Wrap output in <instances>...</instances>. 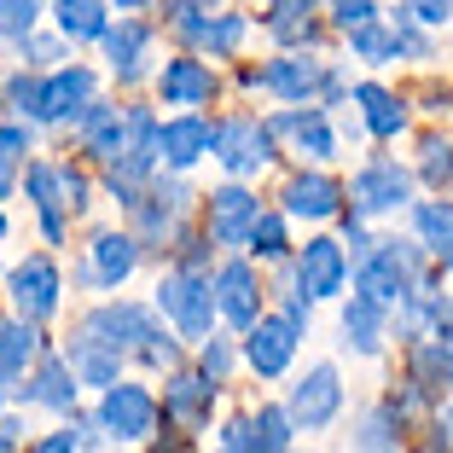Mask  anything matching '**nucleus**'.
Wrapping results in <instances>:
<instances>
[{"mask_svg": "<svg viewBox=\"0 0 453 453\" xmlns=\"http://www.w3.org/2000/svg\"><path fill=\"white\" fill-rule=\"evenodd\" d=\"M35 18H41V0H0V41L35 35Z\"/></svg>", "mask_w": 453, "mask_h": 453, "instance_id": "obj_36", "label": "nucleus"}, {"mask_svg": "<svg viewBox=\"0 0 453 453\" xmlns=\"http://www.w3.org/2000/svg\"><path fill=\"white\" fill-rule=\"evenodd\" d=\"M256 215H262V203H256L250 187H215L210 192V210H203V221H210V244H221V250H239V244H250V226Z\"/></svg>", "mask_w": 453, "mask_h": 453, "instance_id": "obj_10", "label": "nucleus"}, {"mask_svg": "<svg viewBox=\"0 0 453 453\" xmlns=\"http://www.w3.org/2000/svg\"><path fill=\"white\" fill-rule=\"evenodd\" d=\"M99 425H105V436L117 441V448H140V441H151L157 436V425H163V407H157V395H151L146 384H111V389H99Z\"/></svg>", "mask_w": 453, "mask_h": 453, "instance_id": "obj_3", "label": "nucleus"}, {"mask_svg": "<svg viewBox=\"0 0 453 453\" xmlns=\"http://www.w3.org/2000/svg\"><path fill=\"white\" fill-rule=\"evenodd\" d=\"M24 192H29V203L41 210V226H47V239H65V210H70V198H65V163H29L24 169Z\"/></svg>", "mask_w": 453, "mask_h": 453, "instance_id": "obj_21", "label": "nucleus"}, {"mask_svg": "<svg viewBox=\"0 0 453 453\" xmlns=\"http://www.w3.org/2000/svg\"><path fill=\"white\" fill-rule=\"evenodd\" d=\"M244 81H250V88H267V94L285 99V105H314V94H320L326 70H320V58L285 53V58H273L267 70H250Z\"/></svg>", "mask_w": 453, "mask_h": 453, "instance_id": "obj_12", "label": "nucleus"}, {"mask_svg": "<svg viewBox=\"0 0 453 453\" xmlns=\"http://www.w3.org/2000/svg\"><path fill=\"white\" fill-rule=\"evenodd\" d=\"M0 239H6V215H0Z\"/></svg>", "mask_w": 453, "mask_h": 453, "instance_id": "obj_54", "label": "nucleus"}, {"mask_svg": "<svg viewBox=\"0 0 453 453\" xmlns=\"http://www.w3.org/2000/svg\"><path fill=\"white\" fill-rule=\"evenodd\" d=\"M413 244L418 239H384L366 262H355V285L384 308H401L413 291H425V256Z\"/></svg>", "mask_w": 453, "mask_h": 453, "instance_id": "obj_2", "label": "nucleus"}, {"mask_svg": "<svg viewBox=\"0 0 453 453\" xmlns=\"http://www.w3.org/2000/svg\"><path fill=\"white\" fill-rule=\"evenodd\" d=\"M70 372L81 378L88 389H111L122 378V349H111V343H99L94 332H76L70 337Z\"/></svg>", "mask_w": 453, "mask_h": 453, "instance_id": "obj_25", "label": "nucleus"}, {"mask_svg": "<svg viewBox=\"0 0 453 453\" xmlns=\"http://www.w3.org/2000/svg\"><path fill=\"white\" fill-rule=\"evenodd\" d=\"M296 337H303V326H296L291 314H262V320L244 332V366H250L256 378H280L296 355Z\"/></svg>", "mask_w": 453, "mask_h": 453, "instance_id": "obj_7", "label": "nucleus"}, {"mask_svg": "<svg viewBox=\"0 0 453 453\" xmlns=\"http://www.w3.org/2000/svg\"><path fill=\"white\" fill-rule=\"evenodd\" d=\"M105 65L117 81H146L151 76V29L140 24V18H128V24L105 29Z\"/></svg>", "mask_w": 453, "mask_h": 453, "instance_id": "obj_16", "label": "nucleus"}, {"mask_svg": "<svg viewBox=\"0 0 453 453\" xmlns=\"http://www.w3.org/2000/svg\"><path fill=\"white\" fill-rule=\"evenodd\" d=\"M384 337H389V308L378 303V296L355 291L343 303V343L355 349V355H378V349H384Z\"/></svg>", "mask_w": 453, "mask_h": 453, "instance_id": "obj_24", "label": "nucleus"}, {"mask_svg": "<svg viewBox=\"0 0 453 453\" xmlns=\"http://www.w3.org/2000/svg\"><path fill=\"white\" fill-rule=\"evenodd\" d=\"M215 94V70L203 65V58H169V65L157 70V99L174 111H192V105H210Z\"/></svg>", "mask_w": 453, "mask_h": 453, "instance_id": "obj_18", "label": "nucleus"}, {"mask_svg": "<svg viewBox=\"0 0 453 453\" xmlns=\"http://www.w3.org/2000/svg\"><path fill=\"white\" fill-rule=\"evenodd\" d=\"M24 58L35 70H53L65 58V35H24Z\"/></svg>", "mask_w": 453, "mask_h": 453, "instance_id": "obj_41", "label": "nucleus"}, {"mask_svg": "<svg viewBox=\"0 0 453 453\" xmlns=\"http://www.w3.org/2000/svg\"><path fill=\"white\" fill-rule=\"evenodd\" d=\"M24 430H29L24 418H0V453H12L18 441H24Z\"/></svg>", "mask_w": 453, "mask_h": 453, "instance_id": "obj_48", "label": "nucleus"}, {"mask_svg": "<svg viewBox=\"0 0 453 453\" xmlns=\"http://www.w3.org/2000/svg\"><path fill=\"white\" fill-rule=\"evenodd\" d=\"M395 430H401L395 407H372L366 425L355 430V453H395Z\"/></svg>", "mask_w": 453, "mask_h": 453, "instance_id": "obj_33", "label": "nucleus"}, {"mask_svg": "<svg viewBox=\"0 0 453 453\" xmlns=\"http://www.w3.org/2000/svg\"><path fill=\"white\" fill-rule=\"evenodd\" d=\"M117 12H140V6H151V0H111Z\"/></svg>", "mask_w": 453, "mask_h": 453, "instance_id": "obj_50", "label": "nucleus"}, {"mask_svg": "<svg viewBox=\"0 0 453 453\" xmlns=\"http://www.w3.org/2000/svg\"><path fill=\"white\" fill-rule=\"evenodd\" d=\"M6 105H12L18 117H35L41 122V81L24 76V70H18V76H6Z\"/></svg>", "mask_w": 453, "mask_h": 453, "instance_id": "obj_38", "label": "nucleus"}, {"mask_svg": "<svg viewBox=\"0 0 453 453\" xmlns=\"http://www.w3.org/2000/svg\"><path fill=\"white\" fill-rule=\"evenodd\" d=\"M0 407H6V372H0Z\"/></svg>", "mask_w": 453, "mask_h": 453, "instance_id": "obj_52", "label": "nucleus"}, {"mask_svg": "<svg viewBox=\"0 0 453 453\" xmlns=\"http://www.w3.org/2000/svg\"><path fill=\"white\" fill-rule=\"evenodd\" d=\"M29 453H88V448H81L76 425H70V430H53V436H41V441H35Z\"/></svg>", "mask_w": 453, "mask_h": 453, "instance_id": "obj_45", "label": "nucleus"}, {"mask_svg": "<svg viewBox=\"0 0 453 453\" xmlns=\"http://www.w3.org/2000/svg\"><path fill=\"white\" fill-rule=\"evenodd\" d=\"M349 53L360 58V65H389V58H401L407 53V35H401L395 24H360V29H349Z\"/></svg>", "mask_w": 453, "mask_h": 453, "instance_id": "obj_30", "label": "nucleus"}, {"mask_svg": "<svg viewBox=\"0 0 453 453\" xmlns=\"http://www.w3.org/2000/svg\"><path fill=\"white\" fill-rule=\"evenodd\" d=\"M378 18V0H332V24L337 29H360Z\"/></svg>", "mask_w": 453, "mask_h": 453, "instance_id": "obj_43", "label": "nucleus"}, {"mask_svg": "<svg viewBox=\"0 0 453 453\" xmlns=\"http://www.w3.org/2000/svg\"><path fill=\"white\" fill-rule=\"evenodd\" d=\"M280 6H314V0H280Z\"/></svg>", "mask_w": 453, "mask_h": 453, "instance_id": "obj_53", "label": "nucleus"}, {"mask_svg": "<svg viewBox=\"0 0 453 453\" xmlns=\"http://www.w3.org/2000/svg\"><path fill=\"white\" fill-rule=\"evenodd\" d=\"M244 35H250V24H244L239 12H210L192 47H198V53H210V58H233L244 47Z\"/></svg>", "mask_w": 453, "mask_h": 453, "instance_id": "obj_32", "label": "nucleus"}, {"mask_svg": "<svg viewBox=\"0 0 453 453\" xmlns=\"http://www.w3.org/2000/svg\"><path fill=\"white\" fill-rule=\"evenodd\" d=\"M349 198H355V215H360V221L401 215V210H407V198H413V174L401 169L395 157H372V163H360V169H355Z\"/></svg>", "mask_w": 453, "mask_h": 453, "instance_id": "obj_4", "label": "nucleus"}, {"mask_svg": "<svg viewBox=\"0 0 453 453\" xmlns=\"http://www.w3.org/2000/svg\"><path fill=\"white\" fill-rule=\"evenodd\" d=\"M291 418H296V430H326L337 413H343V378H337V366H308L303 378L291 384Z\"/></svg>", "mask_w": 453, "mask_h": 453, "instance_id": "obj_6", "label": "nucleus"}, {"mask_svg": "<svg viewBox=\"0 0 453 453\" xmlns=\"http://www.w3.org/2000/svg\"><path fill=\"white\" fill-rule=\"evenodd\" d=\"M210 407H215V378L210 372H169V389H163V418H169L180 436L210 430Z\"/></svg>", "mask_w": 453, "mask_h": 453, "instance_id": "obj_13", "label": "nucleus"}, {"mask_svg": "<svg viewBox=\"0 0 453 453\" xmlns=\"http://www.w3.org/2000/svg\"><path fill=\"white\" fill-rule=\"evenodd\" d=\"M256 430L273 453H291V436H296V418L291 407H256Z\"/></svg>", "mask_w": 453, "mask_h": 453, "instance_id": "obj_35", "label": "nucleus"}, {"mask_svg": "<svg viewBox=\"0 0 453 453\" xmlns=\"http://www.w3.org/2000/svg\"><path fill=\"white\" fill-rule=\"evenodd\" d=\"M198 372H210L215 384H226V378H233V349H226V337H203Z\"/></svg>", "mask_w": 453, "mask_h": 453, "instance_id": "obj_40", "label": "nucleus"}, {"mask_svg": "<svg viewBox=\"0 0 453 453\" xmlns=\"http://www.w3.org/2000/svg\"><path fill=\"white\" fill-rule=\"evenodd\" d=\"M215 157V122L198 117V111H180V117L163 122V169L187 174L192 163Z\"/></svg>", "mask_w": 453, "mask_h": 453, "instance_id": "obj_14", "label": "nucleus"}, {"mask_svg": "<svg viewBox=\"0 0 453 453\" xmlns=\"http://www.w3.org/2000/svg\"><path fill=\"white\" fill-rule=\"evenodd\" d=\"M24 151H29V134L24 128H0V163H24Z\"/></svg>", "mask_w": 453, "mask_h": 453, "instance_id": "obj_46", "label": "nucleus"}, {"mask_svg": "<svg viewBox=\"0 0 453 453\" xmlns=\"http://www.w3.org/2000/svg\"><path fill=\"white\" fill-rule=\"evenodd\" d=\"M65 198H70V210H81V203H88V174L70 169V163H65Z\"/></svg>", "mask_w": 453, "mask_h": 453, "instance_id": "obj_47", "label": "nucleus"}, {"mask_svg": "<svg viewBox=\"0 0 453 453\" xmlns=\"http://www.w3.org/2000/svg\"><path fill=\"white\" fill-rule=\"evenodd\" d=\"M12 174H18L12 163H0V198H12Z\"/></svg>", "mask_w": 453, "mask_h": 453, "instance_id": "obj_49", "label": "nucleus"}, {"mask_svg": "<svg viewBox=\"0 0 453 453\" xmlns=\"http://www.w3.org/2000/svg\"><path fill=\"white\" fill-rule=\"evenodd\" d=\"M401 6H407V12L418 18V24H430V29L453 18V0H401Z\"/></svg>", "mask_w": 453, "mask_h": 453, "instance_id": "obj_44", "label": "nucleus"}, {"mask_svg": "<svg viewBox=\"0 0 453 453\" xmlns=\"http://www.w3.org/2000/svg\"><path fill=\"white\" fill-rule=\"evenodd\" d=\"M58 267L47 262V256H29V262H18L12 273H6V296H12V308L24 314V320H53L58 314Z\"/></svg>", "mask_w": 453, "mask_h": 453, "instance_id": "obj_9", "label": "nucleus"}, {"mask_svg": "<svg viewBox=\"0 0 453 453\" xmlns=\"http://www.w3.org/2000/svg\"><path fill=\"white\" fill-rule=\"evenodd\" d=\"M296 285H303L314 303L343 296V285H349V250L337 239H308L303 256H296Z\"/></svg>", "mask_w": 453, "mask_h": 453, "instance_id": "obj_11", "label": "nucleus"}, {"mask_svg": "<svg viewBox=\"0 0 453 453\" xmlns=\"http://www.w3.org/2000/svg\"><path fill=\"white\" fill-rule=\"evenodd\" d=\"M413 226H418V244L425 256H436L441 267H453V203L448 198H430L413 210Z\"/></svg>", "mask_w": 453, "mask_h": 453, "instance_id": "obj_27", "label": "nucleus"}, {"mask_svg": "<svg viewBox=\"0 0 453 453\" xmlns=\"http://www.w3.org/2000/svg\"><path fill=\"white\" fill-rule=\"evenodd\" d=\"M88 105H94V70L65 65L41 81V122H76Z\"/></svg>", "mask_w": 453, "mask_h": 453, "instance_id": "obj_15", "label": "nucleus"}, {"mask_svg": "<svg viewBox=\"0 0 453 453\" xmlns=\"http://www.w3.org/2000/svg\"><path fill=\"white\" fill-rule=\"evenodd\" d=\"M215 163H221L233 180H250L273 163V128L256 117H233L215 128Z\"/></svg>", "mask_w": 453, "mask_h": 453, "instance_id": "obj_5", "label": "nucleus"}, {"mask_svg": "<svg viewBox=\"0 0 453 453\" xmlns=\"http://www.w3.org/2000/svg\"><path fill=\"white\" fill-rule=\"evenodd\" d=\"M215 303H221V320L233 332H250L262 320V280H256V267L244 256H226L215 267Z\"/></svg>", "mask_w": 453, "mask_h": 453, "instance_id": "obj_8", "label": "nucleus"}, {"mask_svg": "<svg viewBox=\"0 0 453 453\" xmlns=\"http://www.w3.org/2000/svg\"><path fill=\"white\" fill-rule=\"evenodd\" d=\"M76 384L81 378L70 372V360H58V355H41L35 360V372H29V384H24V401H35V407H47V413H76Z\"/></svg>", "mask_w": 453, "mask_h": 453, "instance_id": "obj_22", "label": "nucleus"}, {"mask_svg": "<svg viewBox=\"0 0 453 453\" xmlns=\"http://www.w3.org/2000/svg\"><path fill=\"white\" fill-rule=\"evenodd\" d=\"M41 360V337H35V320H24V314H6L0 320V372L6 378H24L29 366Z\"/></svg>", "mask_w": 453, "mask_h": 453, "instance_id": "obj_26", "label": "nucleus"}, {"mask_svg": "<svg viewBox=\"0 0 453 453\" xmlns=\"http://www.w3.org/2000/svg\"><path fill=\"white\" fill-rule=\"evenodd\" d=\"M413 384L418 389L453 384V337H418L413 343Z\"/></svg>", "mask_w": 453, "mask_h": 453, "instance_id": "obj_31", "label": "nucleus"}, {"mask_svg": "<svg viewBox=\"0 0 453 453\" xmlns=\"http://www.w3.org/2000/svg\"><path fill=\"white\" fill-rule=\"evenodd\" d=\"M105 6L111 0H53V24L65 41H99L105 35Z\"/></svg>", "mask_w": 453, "mask_h": 453, "instance_id": "obj_29", "label": "nucleus"}, {"mask_svg": "<svg viewBox=\"0 0 453 453\" xmlns=\"http://www.w3.org/2000/svg\"><path fill=\"white\" fill-rule=\"evenodd\" d=\"M285 244H291V233H285V215H256V226H250V244L244 250H256L262 262H280L285 256Z\"/></svg>", "mask_w": 453, "mask_h": 453, "instance_id": "obj_34", "label": "nucleus"}, {"mask_svg": "<svg viewBox=\"0 0 453 453\" xmlns=\"http://www.w3.org/2000/svg\"><path fill=\"white\" fill-rule=\"evenodd\" d=\"M76 134H81V146H88V157H99V163H117L122 157V140H128V111H117V105H88L76 117Z\"/></svg>", "mask_w": 453, "mask_h": 453, "instance_id": "obj_23", "label": "nucleus"}, {"mask_svg": "<svg viewBox=\"0 0 453 453\" xmlns=\"http://www.w3.org/2000/svg\"><path fill=\"white\" fill-rule=\"evenodd\" d=\"M273 134H285L303 157H314V163H326V157H337V128L326 122V111H308V105H291L285 117H273L267 122Z\"/></svg>", "mask_w": 453, "mask_h": 453, "instance_id": "obj_20", "label": "nucleus"}, {"mask_svg": "<svg viewBox=\"0 0 453 453\" xmlns=\"http://www.w3.org/2000/svg\"><path fill=\"white\" fill-rule=\"evenodd\" d=\"M337 210H343V187L332 174H320V169L291 174V187H285V215L291 221H332Z\"/></svg>", "mask_w": 453, "mask_h": 453, "instance_id": "obj_17", "label": "nucleus"}, {"mask_svg": "<svg viewBox=\"0 0 453 453\" xmlns=\"http://www.w3.org/2000/svg\"><path fill=\"white\" fill-rule=\"evenodd\" d=\"M221 453H273V448L262 441V430H256V425L226 418V425H221Z\"/></svg>", "mask_w": 453, "mask_h": 453, "instance_id": "obj_39", "label": "nucleus"}, {"mask_svg": "<svg viewBox=\"0 0 453 453\" xmlns=\"http://www.w3.org/2000/svg\"><path fill=\"white\" fill-rule=\"evenodd\" d=\"M157 308L163 320L174 326L180 337H192V343H203V337L215 332V320H221V303H215V280L210 273H198V267H169L157 280Z\"/></svg>", "mask_w": 453, "mask_h": 453, "instance_id": "obj_1", "label": "nucleus"}, {"mask_svg": "<svg viewBox=\"0 0 453 453\" xmlns=\"http://www.w3.org/2000/svg\"><path fill=\"white\" fill-rule=\"evenodd\" d=\"M355 99H360V117H366V128H372L378 140H395V134L407 128V105H401L389 88H378V81H360Z\"/></svg>", "mask_w": 453, "mask_h": 453, "instance_id": "obj_28", "label": "nucleus"}, {"mask_svg": "<svg viewBox=\"0 0 453 453\" xmlns=\"http://www.w3.org/2000/svg\"><path fill=\"white\" fill-rule=\"evenodd\" d=\"M134 267H140V239L134 233H94V244H88V280L117 291V285H128Z\"/></svg>", "mask_w": 453, "mask_h": 453, "instance_id": "obj_19", "label": "nucleus"}, {"mask_svg": "<svg viewBox=\"0 0 453 453\" xmlns=\"http://www.w3.org/2000/svg\"><path fill=\"white\" fill-rule=\"evenodd\" d=\"M267 29L280 35V47H308V41H314V24H308V6H280Z\"/></svg>", "mask_w": 453, "mask_h": 453, "instance_id": "obj_37", "label": "nucleus"}, {"mask_svg": "<svg viewBox=\"0 0 453 453\" xmlns=\"http://www.w3.org/2000/svg\"><path fill=\"white\" fill-rule=\"evenodd\" d=\"M425 180L430 187H453V146H441V140L425 146Z\"/></svg>", "mask_w": 453, "mask_h": 453, "instance_id": "obj_42", "label": "nucleus"}, {"mask_svg": "<svg viewBox=\"0 0 453 453\" xmlns=\"http://www.w3.org/2000/svg\"><path fill=\"white\" fill-rule=\"evenodd\" d=\"M441 430H448V441H453V407H448V413H441Z\"/></svg>", "mask_w": 453, "mask_h": 453, "instance_id": "obj_51", "label": "nucleus"}]
</instances>
